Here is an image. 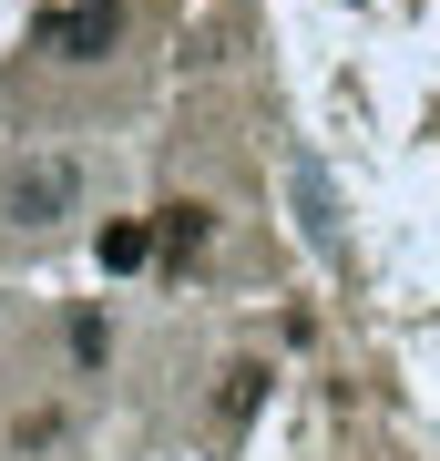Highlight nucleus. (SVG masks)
Wrapping results in <instances>:
<instances>
[{"label": "nucleus", "instance_id": "f257e3e1", "mask_svg": "<svg viewBox=\"0 0 440 461\" xmlns=\"http://www.w3.org/2000/svg\"><path fill=\"white\" fill-rule=\"evenodd\" d=\"M82 205V154H21L11 185H0V215L11 226H62Z\"/></svg>", "mask_w": 440, "mask_h": 461}, {"label": "nucleus", "instance_id": "f03ea898", "mask_svg": "<svg viewBox=\"0 0 440 461\" xmlns=\"http://www.w3.org/2000/svg\"><path fill=\"white\" fill-rule=\"evenodd\" d=\"M31 41L51 51V62H103V51L123 41V0H62V11L31 21Z\"/></svg>", "mask_w": 440, "mask_h": 461}, {"label": "nucleus", "instance_id": "7ed1b4c3", "mask_svg": "<svg viewBox=\"0 0 440 461\" xmlns=\"http://www.w3.org/2000/svg\"><path fill=\"white\" fill-rule=\"evenodd\" d=\"M205 247H215V205H164V215H154V257L175 267V277H184Z\"/></svg>", "mask_w": 440, "mask_h": 461}, {"label": "nucleus", "instance_id": "20e7f679", "mask_svg": "<svg viewBox=\"0 0 440 461\" xmlns=\"http://www.w3.org/2000/svg\"><path fill=\"white\" fill-rule=\"evenodd\" d=\"M256 400H266V359H226V379H215V420L246 430V420H256Z\"/></svg>", "mask_w": 440, "mask_h": 461}, {"label": "nucleus", "instance_id": "39448f33", "mask_svg": "<svg viewBox=\"0 0 440 461\" xmlns=\"http://www.w3.org/2000/svg\"><path fill=\"white\" fill-rule=\"evenodd\" d=\"M93 257L113 267V277H133V267H154V226H144V215H123V226L93 236Z\"/></svg>", "mask_w": 440, "mask_h": 461}]
</instances>
